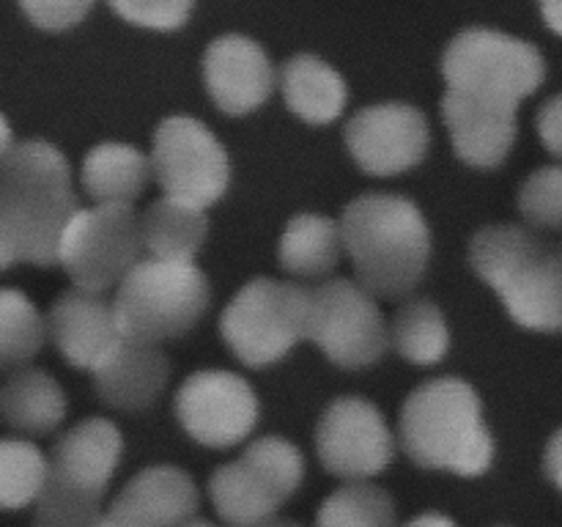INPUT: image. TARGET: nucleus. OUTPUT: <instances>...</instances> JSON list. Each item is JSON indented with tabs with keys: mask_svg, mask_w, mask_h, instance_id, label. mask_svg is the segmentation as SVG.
<instances>
[{
	"mask_svg": "<svg viewBox=\"0 0 562 527\" xmlns=\"http://www.w3.org/2000/svg\"><path fill=\"white\" fill-rule=\"evenodd\" d=\"M77 209L64 152L47 141L14 143L0 159V272L14 264L53 267Z\"/></svg>",
	"mask_w": 562,
	"mask_h": 527,
	"instance_id": "nucleus-1",
	"label": "nucleus"
},
{
	"mask_svg": "<svg viewBox=\"0 0 562 527\" xmlns=\"http://www.w3.org/2000/svg\"><path fill=\"white\" fill-rule=\"evenodd\" d=\"M340 245L355 264L357 283L373 296L409 294L431 258V231L412 198L368 192L355 198L338 220Z\"/></svg>",
	"mask_w": 562,
	"mask_h": 527,
	"instance_id": "nucleus-2",
	"label": "nucleus"
},
{
	"mask_svg": "<svg viewBox=\"0 0 562 527\" xmlns=\"http://www.w3.org/2000/svg\"><path fill=\"white\" fill-rule=\"evenodd\" d=\"M398 442L423 470H448L461 478L483 475L494 461L481 395L459 377H439L412 390L398 417Z\"/></svg>",
	"mask_w": 562,
	"mask_h": 527,
	"instance_id": "nucleus-3",
	"label": "nucleus"
},
{
	"mask_svg": "<svg viewBox=\"0 0 562 527\" xmlns=\"http://www.w3.org/2000/svg\"><path fill=\"white\" fill-rule=\"evenodd\" d=\"M472 269L503 296L527 329L558 333L562 324V258L521 225H486L470 242Z\"/></svg>",
	"mask_w": 562,
	"mask_h": 527,
	"instance_id": "nucleus-4",
	"label": "nucleus"
},
{
	"mask_svg": "<svg viewBox=\"0 0 562 527\" xmlns=\"http://www.w3.org/2000/svg\"><path fill=\"white\" fill-rule=\"evenodd\" d=\"M209 296V278L192 261L143 256L115 285V322L126 338L162 344L201 322Z\"/></svg>",
	"mask_w": 562,
	"mask_h": 527,
	"instance_id": "nucleus-5",
	"label": "nucleus"
},
{
	"mask_svg": "<svg viewBox=\"0 0 562 527\" xmlns=\"http://www.w3.org/2000/svg\"><path fill=\"white\" fill-rule=\"evenodd\" d=\"M305 478V456L283 437L252 439L209 478V497L225 527H258L278 516Z\"/></svg>",
	"mask_w": 562,
	"mask_h": 527,
	"instance_id": "nucleus-6",
	"label": "nucleus"
},
{
	"mask_svg": "<svg viewBox=\"0 0 562 527\" xmlns=\"http://www.w3.org/2000/svg\"><path fill=\"white\" fill-rule=\"evenodd\" d=\"M442 75L450 91L519 108L547 77V60L536 44L492 27H467L448 44Z\"/></svg>",
	"mask_w": 562,
	"mask_h": 527,
	"instance_id": "nucleus-7",
	"label": "nucleus"
},
{
	"mask_svg": "<svg viewBox=\"0 0 562 527\" xmlns=\"http://www.w3.org/2000/svg\"><path fill=\"white\" fill-rule=\"evenodd\" d=\"M220 333L247 368L272 366L305 340L307 289L272 278L250 280L225 305Z\"/></svg>",
	"mask_w": 562,
	"mask_h": 527,
	"instance_id": "nucleus-8",
	"label": "nucleus"
},
{
	"mask_svg": "<svg viewBox=\"0 0 562 527\" xmlns=\"http://www.w3.org/2000/svg\"><path fill=\"white\" fill-rule=\"evenodd\" d=\"M140 258V220L126 203L80 206L60 231L55 250V264H60L71 283L104 294L115 289Z\"/></svg>",
	"mask_w": 562,
	"mask_h": 527,
	"instance_id": "nucleus-9",
	"label": "nucleus"
},
{
	"mask_svg": "<svg viewBox=\"0 0 562 527\" xmlns=\"http://www.w3.org/2000/svg\"><path fill=\"white\" fill-rule=\"evenodd\" d=\"M307 340L318 346L335 366L368 368L387 351V322L376 296L357 280L333 278L307 289Z\"/></svg>",
	"mask_w": 562,
	"mask_h": 527,
	"instance_id": "nucleus-10",
	"label": "nucleus"
},
{
	"mask_svg": "<svg viewBox=\"0 0 562 527\" xmlns=\"http://www.w3.org/2000/svg\"><path fill=\"white\" fill-rule=\"evenodd\" d=\"M148 165L165 195L201 209L217 203L231 184L228 152L190 115H170L157 126Z\"/></svg>",
	"mask_w": 562,
	"mask_h": 527,
	"instance_id": "nucleus-11",
	"label": "nucleus"
},
{
	"mask_svg": "<svg viewBox=\"0 0 562 527\" xmlns=\"http://www.w3.org/2000/svg\"><path fill=\"white\" fill-rule=\"evenodd\" d=\"M176 417L198 445L225 450L256 431L261 404L239 373L203 368L190 373L176 393Z\"/></svg>",
	"mask_w": 562,
	"mask_h": 527,
	"instance_id": "nucleus-12",
	"label": "nucleus"
},
{
	"mask_svg": "<svg viewBox=\"0 0 562 527\" xmlns=\"http://www.w3.org/2000/svg\"><path fill=\"white\" fill-rule=\"evenodd\" d=\"M316 453L340 481H371L395 459V437L371 401L340 395L316 426Z\"/></svg>",
	"mask_w": 562,
	"mask_h": 527,
	"instance_id": "nucleus-13",
	"label": "nucleus"
},
{
	"mask_svg": "<svg viewBox=\"0 0 562 527\" xmlns=\"http://www.w3.org/2000/svg\"><path fill=\"white\" fill-rule=\"evenodd\" d=\"M124 437L104 417H88L60 434L47 456V481L42 494L82 505H102L119 470Z\"/></svg>",
	"mask_w": 562,
	"mask_h": 527,
	"instance_id": "nucleus-14",
	"label": "nucleus"
},
{
	"mask_svg": "<svg viewBox=\"0 0 562 527\" xmlns=\"http://www.w3.org/2000/svg\"><path fill=\"white\" fill-rule=\"evenodd\" d=\"M355 162L371 176H398L423 162L428 152V121L404 102H382L357 110L344 130Z\"/></svg>",
	"mask_w": 562,
	"mask_h": 527,
	"instance_id": "nucleus-15",
	"label": "nucleus"
},
{
	"mask_svg": "<svg viewBox=\"0 0 562 527\" xmlns=\"http://www.w3.org/2000/svg\"><path fill=\"white\" fill-rule=\"evenodd\" d=\"M203 77L212 102L228 115H247L261 108L274 91L278 71L256 38L228 33L209 44Z\"/></svg>",
	"mask_w": 562,
	"mask_h": 527,
	"instance_id": "nucleus-16",
	"label": "nucleus"
},
{
	"mask_svg": "<svg viewBox=\"0 0 562 527\" xmlns=\"http://www.w3.org/2000/svg\"><path fill=\"white\" fill-rule=\"evenodd\" d=\"M198 508L201 492L190 472L157 464L124 483L102 514V527H179L195 519Z\"/></svg>",
	"mask_w": 562,
	"mask_h": 527,
	"instance_id": "nucleus-17",
	"label": "nucleus"
},
{
	"mask_svg": "<svg viewBox=\"0 0 562 527\" xmlns=\"http://www.w3.org/2000/svg\"><path fill=\"white\" fill-rule=\"evenodd\" d=\"M44 324L64 360L86 371H93L121 340L113 300L104 291L80 289V285H71L55 296Z\"/></svg>",
	"mask_w": 562,
	"mask_h": 527,
	"instance_id": "nucleus-18",
	"label": "nucleus"
},
{
	"mask_svg": "<svg viewBox=\"0 0 562 527\" xmlns=\"http://www.w3.org/2000/svg\"><path fill=\"white\" fill-rule=\"evenodd\" d=\"M99 399L119 412H143L162 395L170 379V362L159 344L126 338L93 368Z\"/></svg>",
	"mask_w": 562,
	"mask_h": 527,
	"instance_id": "nucleus-19",
	"label": "nucleus"
},
{
	"mask_svg": "<svg viewBox=\"0 0 562 527\" xmlns=\"http://www.w3.org/2000/svg\"><path fill=\"white\" fill-rule=\"evenodd\" d=\"M442 119L456 154L472 168H497L516 143V108L448 88L442 97Z\"/></svg>",
	"mask_w": 562,
	"mask_h": 527,
	"instance_id": "nucleus-20",
	"label": "nucleus"
},
{
	"mask_svg": "<svg viewBox=\"0 0 562 527\" xmlns=\"http://www.w3.org/2000/svg\"><path fill=\"white\" fill-rule=\"evenodd\" d=\"M278 80L291 113L307 124H333L349 102V88L344 77L316 55L289 58Z\"/></svg>",
	"mask_w": 562,
	"mask_h": 527,
	"instance_id": "nucleus-21",
	"label": "nucleus"
},
{
	"mask_svg": "<svg viewBox=\"0 0 562 527\" xmlns=\"http://www.w3.org/2000/svg\"><path fill=\"white\" fill-rule=\"evenodd\" d=\"M0 415L14 431L33 437L55 431L66 417L64 388L42 368H16L0 390Z\"/></svg>",
	"mask_w": 562,
	"mask_h": 527,
	"instance_id": "nucleus-22",
	"label": "nucleus"
},
{
	"mask_svg": "<svg viewBox=\"0 0 562 527\" xmlns=\"http://www.w3.org/2000/svg\"><path fill=\"white\" fill-rule=\"evenodd\" d=\"M137 220L143 253L168 261H192L209 234L206 209L168 195L154 201L146 212L137 214Z\"/></svg>",
	"mask_w": 562,
	"mask_h": 527,
	"instance_id": "nucleus-23",
	"label": "nucleus"
},
{
	"mask_svg": "<svg viewBox=\"0 0 562 527\" xmlns=\"http://www.w3.org/2000/svg\"><path fill=\"white\" fill-rule=\"evenodd\" d=\"M82 187L93 203H132L151 181V165L130 143H99L82 159Z\"/></svg>",
	"mask_w": 562,
	"mask_h": 527,
	"instance_id": "nucleus-24",
	"label": "nucleus"
},
{
	"mask_svg": "<svg viewBox=\"0 0 562 527\" xmlns=\"http://www.w3.org/2000/svg\"><path fill=\"white\" fill-rule=\"evenodd\" d=\"M338 220L327 214H294L280 236V267L296 278H322L340 261Z\"/></svg>",
	"mask_w": 562,
	"mask_h": 527,
	"instance_id": "nucleus-25",
	"label": "nucleus"
},
{
	"mask_svg": "<svg viewBox=\"0 0 562 527\" xmlns=\"http://www.w3.org/2000/svg\"><path fill=\"white\" fill-rule=\"evenodd\" d=\"M387 340L404 360L434 366L450 349V329L445 313L431 300H409L395 311Z\"/></svg>",
	"mask_w": 562,
	"mask_h": 527,
	"instance_id": "nucleus-26",
	"label": "nucleus"
},
{
	"mask_svg": "<svg viewBox=\"0 0 562 527\" xmlns=\"http://www.w3.org/2000/svg\"><path fill=\"white\" fill-rule=\"evenodd\" d=\"M316 527H398L395 503L382 486L346 481L322 503Z\"/></svg>",
	"mask_w": 562,
	"mask_h": 527,
	"instance_id": "nucleus-27",
	"label": "nucleus"
},
{
	"mask_svg": "<svg viewBox=\"0 0 562 527\" xmlns=\"http://www.w3.org/2000/svg\"><path fill=\"white\" fill-rule=\"evenodd\" d=\"M47 324L16 289H0V371H16L42 351Z\"/></svg>",
	"mask_w": 562,
	"mask_h": 527,
	"instance_id": "nucleus-28",
	"label": "nucleus"
},
{
	"mask_svg": "<svg viewBox=\"0 0 562 527\" xmlns=\"http://www.w3.org/2000/svg\"><path fill=\"white\" fill-rule=\"evenodd\" d=\"M47 481V456L27 439H0V511L33 505Z\"/></svg>",
	"mask_w": 562,
	"mask_h": 527,
	"instance_id": "nucleus-29",
	"label": "nucleus"
},
{
	"mask_svg": "<svg viewBox=\"0 0 562 527\" xmlns=\"http://www.w3.org/2000/svg\"><path fill=\"white\" fill-rule=\"evenodd\" d=\"M519 209L536 228H558L562 220V170L558 165L536 170L519 192Z\"/></svg>",
	"mask_w": 562,
	"mask_h": 527,
	"instance_id": "nucleus-30",
	"label": "nucleus"
},
{
	"mask_svg": "<svg viewBox=\"0 0 562 527\" xmlns=\"http://www.w3.org/2000/svg\"><path fill=\"white\" fill-rule=\"evenodd\" d=\"M124 22L148 31H176L192 16L195 0H104Z\"/></svg>",
	"mask_w": 562,
	"mask_h": 527,
	"instance_id": "nucleus-31",
	"label": "nucleus"
},
{
	"mask_svg": "<svg viewBox=\"0 0 562 527\" xmlns=\"http://www.w3.org/2000/svg\"><path fill=\"white\" fill-rule=\"evenodd\" d=\"M31 527H102V505H82L38 494Z\"/></svg>",
	"mask_w": 562,
	"mask_h": 527,
	"instance_id": "nucleus-32",
	"label": "nucleus"
},
{
	"mask_svg": "<svg viewBox=\"0 0 562 527\" xmlns=\"http://www.w3.org/2000/svg\"><path fill=\"white\" fill-rule=\"evenodd\" d=\"M97 0H20L27 20L42 31H69L80 25Z\"/></svg>",
	"mask_w": 562,
	"mask_h": 527,
	"instance_id": "nucleus-33",
	"label": "nucleus"
},
{
	"mask_svg": "<svg viewBox=\"0 0 562 527\" xmlns=\"http://www.w3.org/2000/svg\"><path fill=\"white\" fill-rule=\"evenodd\" d=\"M538 135H541L543 146L560 157L562 152V99L552 97L543 104L541 115H538Z\"/></svg>",
	"mask_w": 562,
	"mask_h": 527,
	"instance_id": "nucleus-34",
	"label": "nucleus"
},
{
	"mask_svg": "<svg viewBox=\"0 0 562 527\" xmlns=\"http://www.w3.org/2000/svg\"><path fill=\"white\" fill-rule=\"evenodd\" d=\"M547 475L560 489V431L554 434L547 448Z\"/></svg>",
	"mask_w": 562,
	"mask_h": 527,
	"instance_id": "nucleus-35",
	"label": "nucleus"
},
{
	"mask_svg": "<svg viewBox=\"0 0 562 527\" xmlns=\"http://www.w3.org/2000/svg\"><path fill=\"white\" fill-rule=\"evenodd\" d=\"M541 3V14L547 16V25L554 33L562 31V0H538Z\"/></svg>",
	"mask_w": 562,
	"mask_h": 527,
	"instance_id": "nucleus-36",
	"label": "nucleus"
},
{
	"mask_svg": "<svg viewBox=\"0 0 562 527\" xmlns=\"http://www.w3.org/2000/svg\"><path fill=\"white\" fill-rule=\"evenodd\" d=\"M401 527H459V525H456V522L445 514H420Z\"/></svg>",
	"mask_w": 562,
	"mask_h": 527,
	"instance_id": "nucleus-37",
	"label": "nucleus"
},
{
	"mask_svg": "<svg viewBox=\"0 0 562 527\" xmlns=\"http://www.w3.org/2000/svg\"><path fill=\"white\" fill-rule=\"evenodd\" d=\"M11 146H14V135H11V126L9 121H5V115L0 113V159L9 154Z\"/></svg>",
	"mask_w": 562,
	"mask_h": 527,
	"instance_id": "nucleus-38",
	"label": "nucleus"
},
{
	"mask_svg": "<svg viewBox=\"0 0 562 527\" xmlns=\"http://www.w3.org/2000/svg\"><path fill=\"white\" fill-rule=\"evenodd\" d=\"M258 527H305V525H300V522L294 519H283V516H272V519L261 522Z\"/></svg>",
	"mask_w": 562,
	"mask_h": 527,
	"instance_id": "nucleus-39",
	"label": "nucleus"
},
{
	"mask_svg": "<svg viewBox=\"0 0 562 527\" xmlns=\"http://www.w3.org/2000/svg\"><path fill=\"white\" fill-rule=\"evenodd\" d=\"M179 527H214L212 522H203V519H190V522H184V525H179Z\"/></svg>",
	"mask_w": 562,
	"mask_h": 527,
	"instance_id": "nucleus-40",
	"label": "nucleus"
}]
</instances>
